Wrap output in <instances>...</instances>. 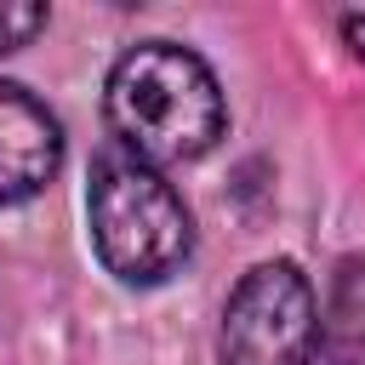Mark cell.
Here are the masks:
<instances>
[{
    "instance_id": "6",
    "label": "cell",
    "mask_w": 365,
    "mask_h": 365,
    "mask_svg": "<svg viewBox=\"0 0 365 365\" xmlns=\"http://www.w3.org/2000/svg\"><path fill=\"white\" fill-rule=\"evenodd\" d=\"M40 29H46V6H34V0H0V51L29 46Z\"/></svg>"
},
{
    "instance_id": "2",
    "label": "cell",
    "mask_w": 365,
    "mask_h": 365,
    "mask_svg": "<svg viewBox=\"0 0 365 365\" xmlns=\"http://www.w3.org/2000/svg\"><path fill=\"white\" fill-rule=\"evenodd\" d=\"M86 222L103 268L125 285H160L182 268L194 222L182 194L125 148H103L86 182Z\"/></svg>"
},
{
    "instance_id": "5",
    "label": "cell",
    "mask_w": 365,
    "mask_h": 365,
    "mask_svg": "<svg viewBox=\"0 0 365 365\" xmlns=\"http://www.w3.org/2000/svg\"><path fill=\"white\" fill-rule=\"evenodd\" d=\"M325 365H365V285H359V262L342 268L336 279V314H331V354Z\"/></svg>"
},
{
    "instance_id": "1",
    "label": "cell",
    "mask_w": 365,
    "mask_h": 365,
    "mask_svg": "<svg viewBox=\"0 0 365 365\" xmlns=\"http://www.w3.org/2000/svg\"><path fill=\"white\" fill-rule=\"evenodd\" d=\"M103 108H108V131L125 154H137L143 165H182L200 160L205 148H217L222 137V86L205 68V57H194L177 40H143L131 46L103 86Z\"/></svg>"
},
{
    "instance_id": "7",
    "label": "cell",
    "mask_w": 365,
    "mask_h": 365,
    "mask_svg": "<svg viewBox=\"0 0 365 365\" xmlns=\"http://www.w3.org/2000/svg\"><path fill=\"white\" fill-rule=\"evenodd\" d=\"M342 29H348V40H354V51L365 57V17H342Z\"/></svg>"
},
{
    "instance_id": "3",
    "label": "cell",
    "mask_w": 365,
    "mask_h": 365,
    "mask_svg": "<svg viewBox=\"0 0 365 365\" xmlns=\"http://www.w3.org/2000/svg\"><path fill=\"white\" fill-rule=\"evenodd\" d=\"M319 354V302L297 262L274 257L240 274L222 302L217 359L222 365H314Z\"/></svg>"
},
{
    "instance_id": "4",
    "label": "cell",
    "mask_w": 365,
    "mask_h": 365,
    "mask_svg": "<svg viewBox=\"0 0 365 365\" xmlns=\"http://www.w3.org/2000/svg\"><path fill=\"white\" fill-rule=\"evenodd\" d=\"M57 165H63V125L34 91L0 80V205L34 200L57 177Z\"/></svg>"
}]
</instances>
